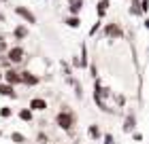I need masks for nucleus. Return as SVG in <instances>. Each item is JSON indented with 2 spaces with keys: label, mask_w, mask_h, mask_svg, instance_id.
<instances>
[{
  "label": "nucleus",
  "mask_w": 149,
  "mask_h": 144,
  "mask_svg": "<svg viewBox=\"0 0 149 144\" xmlns=\"http://www.w3.org/2000/svg\"><path fill=\"white\" fill-rule=\"evenodd\" d=\"M11 114H13V110H11L9 106H2V108H0V116H2V119H9Z\"/></svg>",
  "instance_id": "17"
},
{
  "label": "nucleus",
  "mask_w": 149,
  "mask_h": 144,
  "mask_svg": "<svg viewBox=\"0 0 149 144\" xmlns=\"http://www.w3.org/2000/svg\"><path fill=\"white\" fill-rule=\"evenodd\" d=\"M87 136H90V140H94V142H98L100 138H102V132H100V127L94 123V125H90L87 127Z\"/></svg>",
  "instance_id": "6"
},
{
  "label": "nucleus",
  "mask_w": 149,
  "mask_h": 144,
  "mask_svg": "<svg viewBox=\"0 0 149 144\" xmlns=\"http://www.w3.org/2000/svg\"><path fill=\"white\" fill-rule=\"evenodd\" d=\"M19 81L26 85H38V76H34L32 72H19Z\"/></svg>",
  "instance_id": "5"
},
{
  "label": "nucleus",
  "mask_w": 149,
  "mask_h": 144,
  "mask_svg": "<svg viewBox=\"0 0 149 144\" xmlns=\"http://www.w3.org/2000/svg\"><path fill=\"white\" fill-rule=\"evenodd\" d=\"M130 13H132V15H143V13H141V4H139V2H132Z\"/></svg>",
  "instance_id": "18"
},
{
  "label": "nucleus",
  "mask_w": 149,
  "mask_h": 144,
  "mask_svg": "<svg viewBox=\"0 0 149 144\" xmlns=\"http://www.w3.org/2000/svg\"><path fill=\"white\" fill-rule=\"evenodd\" d=\"M56 125H58L60 129H64V132H70L72 125H74V114L68 112V110L58 112V116H56Z\"/></svg>",
  "instance_id": "1"
},
{
  "label": "nucleus",
  "mask_w": 149,
  "mask_h": 144,
  "mask_svg": "<svg viewBox=\"0 0 149 144\" xmlns=\"http://www.w3.org/2000/svg\"><path fill=\"white\" fill-rule=\"evenodd\" d=\"M4 79H6V83H9L11 87L17 85V83H22V81H19V72H15V70H6L4 72Z\"/></svg>",
  "instance_id": "9"
},
{
  "label": "nucleus",
  "mask_w": 149,
  "mask_h": 144,
  "mask_svg": "<svg viewBox=\"0 0 149 144\" xmlns=\"http://www.w3.org/2000/svg\"><path fill=\"white\" fill-rule=\"evenodd\" d=\"M0 21H4V15H2V13H0Z\"/></svg>",
  "instance_id": "23"
},
{
  "label": "nucleus",
  "mask_w": 149,
  "mask_h": 144,
  "mask_svg": "<svg viewBox=\"0 0 149 144\" xmlns=\"http://www.w3.org/2000/svg\"><path fill=\"white\" fill-rule=\"evenodd\" d=\"M4 47H6V45H4V40L0 38V51H4Z\"/></svg>",
  "instance_id": "22"
},
{
  "label": "nucleus",
  "mask_w": 149,
  "mask_h": 144,
  "mask_svg": "<svg viewBox=\"0 0 149 144\" xmlns=\"http://www.w3.org/2000/svg\"><path fill=\"white\" fill-rule=\"evenodd\" d=\"M104 144H115V142H113V136H111V134H104Z\"/></svg>",
  "instance_id": "21"
},
{
  "label": "nucleus",
  "mask_w": 149,
  "mask_h": 144,
  "mask_svg": "<svg viewBox=\"0 0 149 144\" xmlns=\"http://www.w3.org/2000/svg\"><path fill=\"white\" fill-rule=\"evenodd\" d=\"M0 95H6V98H15V89L11 85H0Z\"/></svg>",
  "instance_id": "12"
},
{
  "label": "nucleus",
  "mask_w": 149,
  "mask_h": 144,
  "mask_svg": "<svg viewBox=\"0 0 149 144\" xmlns=\"http://www.w3.org/2000/svg\"><path fill=\"white\" fill-rule=\"evenodd\" d=\"M28 108H30L32 112H34V110L40 112V110H45V108H47V102H45L43 98H34V100L30 102V106H28Z\"/></svg>",
  "instance_id": "7"
},
{
  "label": "nucleus",
  "mask_w": 149,
  "mask_h": 144,
  "mask_svg": "<svg viewBox=\"0 0 149 144\" xmlns=\"http://www.w3.org/2000/svg\"><path fill=\"white\" fill-rule=\"evenodd\" d=\"M134 123H136V119H134V116H128V119H126V125H124V132L134 129Z\"/></svg>",
  "instance_id": "16"
},
{
  "label": "nucleus",
  "mask_w": 149,
  "mask_h": 144,
  "mask_svg": "<svg viewBox=\"0 0 149 144\" xmlns=\"http://www.w3.org/2000/svg\"><path fill=\"white\" fill-rule=\"evenodd\" d=\"M107 9H109V0H100L96 4V13H98V19H102L107 15Z\"/></svg>",
  "instance_id": "10"
},
{
  "label": "nucleus",
  "mask_w": 149,
  "mask_h": 144,
  "mask_svg": "<svg viewBox=\"0 0 149 144\" xmlns=\"http://www.w3.org/2000/svg\"><path fill=\"white\" fill-rule=\"evenodd\" d=\"M104 34H107L109 38H119V36H121V28H119L117 23H109V25L104 28Z\"/></svg>",
  "instance_id": "4"
},
{
  "label": "nucleus",
  "mask_w": 149,
  "mask_h": 144,
  "mask_svg": "<svg viewBox=\"0 0 149 144\" xmlns=\"http://www.w3.org/2000/svg\"><path fill=\"white\" fill-rule=\"evenodd\" d=\"M11 140L15 142V144H24V142H26V138H24L19 132H13V134H11Z\"/></svg>",
  "instance_id": "15"
},
{
  "label": "nucleus",
  "mask_w": 149,
  "mask_h": 144,
  "mask_svg": "<svg viewBox=\"0 0 149 144\" xmlns=\"http://www.w3.org/2000/svg\"><path fill=\"white\" fill-rule=\"evenodd\" d=\"M26 36H28V30H26L24 25H17V28H15V38L22 40V38H26Z\"/></svg>",
  "instance_id": "14"
},
{
  "label": "nucleus",
  "mask_w": 149,
  "mask_h": 144,
  "mask_svg": "<svg viewBox=\"0 0 149 144\" xmlns=\"http://www.w3.org/2000/svg\"><path fill=\"white\" fill-rule=\"evenodd\" d=\"M0 79H2V72H0Z\"/></svg>",
  "instance_id": "24"
},
{
  "label": "nucleus",
  "mask_w": 149,
  "mask_h": 144,
  "mask_svg": "<svg viewBox=\"0 0 149 144\" xmlns=\"http://www.w3.org/2000/svg\"><path fill=\"white\" fill-rule=\"evenodd\" d=\"M64 23L68 25V28H72V30H74V28H79V25H81V19H79V17H68Z\"/></svg>",
  "instance_id": "13"
},
{
  "label": "nucleus",
  "mask_w": 149,
  "mask_h": 144,
  "mask_svg": "<svg viewBox=\"0 0 149 144\" xmlns=\"http://www.w3.org/2000/svg\"><path fill=\"white\" fill-rule=\"evenodd\" d=\"M68 9L72 13V17H77L81 13V9H83V0H68Z\"/></svg>",
  "instance_id": "8"
},
{
  "label": "nucleus",
  "mask_w": 149,
  "mask_h": 144,
  "mask_svg": "<svg viewBox=\"0 0 149 144\" xmlns=\"http://www.w3.org/2000/svg\"><path fill=\"white\" fill-rule=\"evenodd\" d=\"M141 13H143V15H145V13H147V9H149V2H147V0H141Z\"/></svg>",
  "instance_id": "19"
},
{
  "label": "nucleus",
  "mask_w": 149,
  "mask_h": 144,
  "mask_svg": "<svg viewBox=\"0 0 149 144\" xmlns=\"http://www.w3.org/2000/svg\"><path fill=\"white\" fill-rule=\"evenodd\" d=\"M19 119L26 121V123H30L32 119H34V112H32L30 108H22V110H19Z\"/></svg>",
  "instance_id": "11"
},
{
  "label": "nucleus",
  "mask_w": 149,
  "mask_h": 144,
  "mask_svg": "<svg viewBox=\"0 0 149 144\" xmlns=\"http://www.w3.org/2000/svg\"><path fill=\"white\" fill-rule=\"evenodd\" d=\"M98 28H100V21H96V23L92 25V30H90V36H94V34L98 32Z\"/></svg>",
  "instance_id": "20"
},
{
  "label": "nucleus",
  "mask_w": 149,
  "mask_h": 144,
  "mask_svg": "<svg viewBox=\"0 0 149 144\" xmlns=\"http://www.w3.org/2000/svg\"><path fill=\"white\" fill-rule=\"evenodd\" d=\"M24 55H26V51L22 47H11L9 53H6V59H9L11 64H19V61L24 59Z\"/></svg>",
  "instance_id": "2"
},
{
  "label": "nucleus",
  "mask_w": 149,
  "mask_h": 144,
  "mask_svg": "<svg viewBox=\"0 0 149 144\" xmlns=\"http://www.w3.org/2000/svg\"><path fill=\"white\" fill-rule=\"evenodd\" d=\"M15 13L24 19L26 23H30V25H32V23H36V15H34L32 11H28L26 6H15Z\"/></svg>",
  "instance_id": "3"
}]
</instances>
